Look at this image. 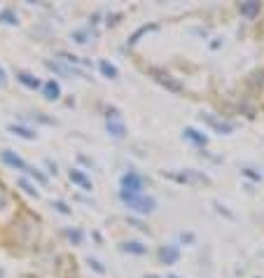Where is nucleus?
Masks as SVG:
<instances>
[{
    "label": "nucleus",
    "mask_w": 264,
    "mask_h": 278,
    "mask_svg": "<svg viewBox=\"0 0 264 278\" xmlns=\"http://www.w3.org/2000/svg\"><path fill=\"white\" fill-rule=\"evenodd\" d=\"M122 201H124L129 210H136V213H143V215H148L152 210L157 208V201L155 196H145V194H129V192H119Z\"/></svg>",
    "instance_id": "nucleus-1"
},
{
    "label": "nucleus",
    "mask_w": 264,
    "mask_h": 278,
    "mask_svg": "<svg viewBox=\"0 0 264 278\" xmlns=\"http://www.w3.org/2000/svg\"><path fill=\"white\" fill-rule=\"evenodd\" d=\"M0 159H2V162L7 164L9 169L23 171V173H28V176H33V178H38L40 183H47V178L42 176V173H40L38 169H33L31 164H26V162L21 159V157H19V155H14L12 150H2V152H0Z\"/></svg>",
    "instance_id": "nucleus-2"
},
{
    "label": "nucleus",
    "mask_w": 264,
    "mask_h": 278,
    "mask_svg": "<svg viewBox=\"0 0 264 278\" xmlns=\"http://www.w3.org/2000/svg\"><path fill=\"white\" fill-rule=\"evenodd\" d=\"M122 192L129 194H143V178H140L136 171H129L122 176Z\"/></svg>",
    "instance_id": "nucleus-3"
},
{
    "label": "nucleus",
    "mask_w": 264,
    "mask_h": 278,
    "mask_svg": "<svg viewBox=\"0 0 264 278\" xmlns=\"http://www.w3.org/2000/svg\"><path fill=\"white\" fill-rule=\"evenodd\" d=\"M201 119H203V122H208L218 133H225V136H229V133L234 131V124L225 122V119H218V117H213V115H201Z\"/></svg>",
    "instance_id": "nucleus-4"
},
{
    "label": "nucleus",
    "mask_w": 264,
    "mask_h": 278,
    "mask_svg": "<svg viewBox=\"0 0 264 278\" xmlns=\"http://www.w3.org/2000/svg\"><path fill=\"white\" fill-rule=\"evenodd\" d=\"M182 138L189 140V143H194V145L203 147L206 143H208V136H203L201 131H196V129H192V126H187L185 131H182Z\"/></svg>",
    "instance_id": "nucleus-5"
},
{
    "label": "nucleus",
    "mask_w": 264,
    "mask_h": 278,
    "mask_svg": "<svg viewBox=\"0 0 264 278\" xmlns=\"http://www.w3.org/2000/svg\"><path fill=\"white\" fill-rule=\"evenodd\" d=\"M108 131L115 136V138H124L126 136V126L124 122H119L117 115H108Z\"/></svg>",
    "instance_id": "nucleus-6"
},
{
    "label": "nucleus",
    "mask_w": 264,
    "mask_h": 278,
    "mask_svg": "<svg viewBox=\"0 0 264 278\" xmlns=\"http://www.w3.org/2000/svg\"><path fill=\"white\" fill-rule=\"evenodd\" d=\"M16 80L21 82L23 87H28V89H40V80L35 78V75H31V73H26V70H16Z\"/></svg>",
    "instance_id": "nucleus-7"
},
{
    "label": "nucleus",
    "mask_w": 264,
    "mask_h": 278,
    "mask_svg": "<svg viewBox=\"0 0 264 278\" xmlns=\"http://www.w3.org/2000/svg\"><path fill=\"white\" fill-rule=\"evenodd\" d=\"M159 257H162V262H166V264L178 262L180 248L178 246H166V248H162V250H159Z\"/></svg>",
    "instance_id": "nucleus-8"
},
{
    "label": "nucleus",
    "mask_w": 264,
    "mask_h": 278,
    "mask_svg": "<svg viewBox=\"0 0 264 278\" xmlns=\"http://www.w3.org/2000/svg\"><path fill=\"white\" fill-rule=\"evenodd\" d=\"M42 92H45V98L47 100H56L59 96H61V87H59V82H56V80H49V82H45V85H42Z\"/></svg>",
    "instance_id": "nucleus-9"
},
{
    "label": "nucleus",
    "mask_w": 264,
    "mask_h": 278,
    "mask_svg": "<svg viewBox=\"0 0 264 278\" xmlns=\"http://www.w3.org/2000/svg\"><path fill=\"white\" fill-rule=\"evenodd\" d=\"M9 131L19 136V138H26V140H35L38 138V133L31 131V129H26V126H16V124H9Z\"/></svg>",
    "instance_id": "nucleus-10"
},
{
    "label": "nucleus",
    "mask_w": 264,
    "mask_h": 278,
    "mask_svg": "<svg viewBox=\"0 0 264 278\" xmlns=\"http://www.w3.org/2000/svg\"><path fill=\"white\" fill-rule=\"evenodd\" d=\"M122 250L124 253H133V255H145L148 253V248L143 246V243H138V241H126V243H122Z\"/></svg>",
    "instance_id": "nucleus-11"
},
{
    "label": "nucleus",
    "mask_w": 264,
    "mask_h": 278,
    "mask_svg": "<svg viewBox=\"0 0 264 278\" xmlns=\"http://www.w3.org/2000/svg\"><path fill=\"white\" fill-rule=\"evenodd\" d=\"M70 180H73V183H78V185H82L85 189H91V180L87 178L85 173H80L78 169H73V171H70Z\"/></svg>",
    "instance_id": "nucleus-12"
},
{
    "label": "nucleus",
    "mask_w": 264,
    "mask_h": 278,
    "mask_svg": "<svg viewBox=\"0 0 264 278\" xmlns=\"http://www.w3.org/2000/svg\"><path fill=\"white\" fill-rule=\"evenodd\" d=\"M155 75H159V82H164V85L169 87V89H173V92H180V85H178V82H173L171 75H166V73H162V70H155Z\"/></svg>",
    "instance_id": "nucleus-13"
},
{
    "label": "nucleus",
    "mask_w": 264,
    "mask_h": 278,
    "mask_svg": "<svg viewBox=\"0 0 264 278\" xmlns=\"http://www.w3.org/2000/svg\"><path fill=\"white\" fill-rule=\"evenodd\" d=\"M98 68H101V73L105 75V78H110V80H115L117 75H119L115 66H112V63H108V61H101V63H98Z\"/></svg>",
    "instance_id": "nucleus-14"
},
{
    "label": "nucleus",
    "mask_w": 264,
    "mask_h": 278,
    "mask_svg": "<svg viewBox=\"0 0 264 278\" xmlns=\"http://www.w3.org/2000/svg\"><path fill=\"white\" fill-rule=\"evenodd\" d=\"M257 12H260V2H246V5H241V14L246 16H255Z\"/></svg>",
    "instance_id": "nucleus-15"
},
{
    "label": "nucleus",
    "mask_w": 264,
    "mask_h": 278,
    "mask_svg": "<svg viewBox=\"0 0 264 278\" xmlns=\"http://www.w3.org/2000/svg\"><path fill=\"white\" fill-rule=\"evenodd\" d=\"M0 21L9 23V26H16V23H19V19H16V14L12 12V9H5V12H0Z\"/></svg>",
    "instance_id": "nucleus-16"
},
{
    "label": "nucleus",
    "mask_w": 264,
    "mask_h": 278,
    "mask_svg": "<svg viewBox=\"0 0 264 278\" xmlns=\"http://www.w3.org/2000/svg\"><path fill=\"white\" fill-rule=\"evenodd\" d=\"M155 28H157V26H143V28H138V31L133 33V35H131V40H129V42H131V45H133V42H138V38H140V35H143V33L155 31Z\"/></svg>",
    "instance_id": "nucleus-17"
},
{
    "label": "nucleus",
    "mask_w": 264,
    "mask_h": 278,
    "mask_svg": "<svg viewBox=\"0 0 264 278\" xmlns=\"http://www.w3.org/2000/svg\"><path fill=\"white\" fill-rule=\"evenodd\" d=\"M19 185H21V187H23V189H26V192H28V194H33V196H38V189H35V187H33L31 183H28V180L19 178Z\"/></svg>",
    "instance_id": "nucleus-18"
},
{
    "label": "nucleus",
    "mask_w": 264,
    "mask_h": 278,
    "mask_svg": "<svg viewBox=\"0 0 264 278\" xmlns=\"http://www.w3.org/2000/svg\"><path fill=\"white\" fill-rule=\"evenodd\" d=\"M54 208H59V213H63V215H70V213H73V210H70L63 201H54Z\"/></svg>",
    "instance_id": "nucleus-19"
},
{
    "label": "nucleus",
    "mask_w": 264,
    "mask_h": 278,
    "mask_svg": "<svg viewBox=\"0 0 264 278\" xmlns=\"http://www.w3.org/2000/svg\"><path fill=\"white\" fill-rule=\"evenodd\" d=\"M243 176H248V178H253V180H260V173H255L253 169H243Z\"/></svg>",
    "instance_id": "nucleus-20"
},
{
    "label": "nucleus",
    "mask_w": 264,
    "mask_h": 278,
    "mask_svg": "<svg viewBox=\"0 0 264 278\" xmlns=\"http://www.w3.org/2000/svg\"><path fill=\"white\" fill-rule=\"evenodd\" d=\"M7 85V75H5V68H0V87Z\"/></svg>",
    "instance_id": "nucleus-21"
},
{
    "label": "nucleus",
    "mask_w": 264,
    "mask_h": 278,
    "mask_svg": "<svg viewBox=\"0 0 264 278\" xmlns=\"http://www.w3.org/2000/svg\"><path fill=\"white\" fill-rule=\"evenodd\" d=\"M89 264H91V267H93L96 271H101V274H103V267H101L98 262H96V260H89Z\"/></svg>",
    "instance_id": "nucleus-22"
},
{
    "label": "nucleus",
    "mask_w": 264,
    "mask_h": 278,
    "mask_svg": "<svg viewBox=\"0 0 264 278\" xmlns=\"http://www.w3.org/2000/svg\"><path fill=\"white\" fill-rule=\"evenodd\" d=\"M166 278H178V276H173V274H169V276H166Z\"/></svg>",
    "instance_id": "nucleus-23"
},
{
    "label": "nucleus",
    "mask_w": 264,
    "mask_h": 278,
    "mask_svg": "<svg viewBox=\"0 0 264 278\" xmlns=\"http://www.w3.org/2000/svg\"><path fill=\"white\" fill-rule=\"evenodd\" d=\"M0 199H2V192H0Z\"/></svg>",
    "instance_id": "nucleus-24"
}]
</instances>
